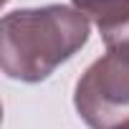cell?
<instances>
[{"label":"cell","mask_w":129,"mask_h":129,"mask_svg":"<svg viewBox=\"0 0 129 129\" xmlns=\"http://www.w3.org/2000/svg\"><path fill=\"white\" fill-rule=\"evenodd\" d=\"M89 41V18L69 5L13 10L0 20V66L8 79L43 81Z\"/></svg>","instance_id":"1"},{"label":"cell","mask_w":129,"mask_h":129,"mask_svg":"<svg viewBox=\"0 0 129 129\" xmlns=\"http://www.w3.org/2000/svg\"><path fill=\"white\" fill-rule=\"evenodd\" d=\"M74 104L91 129H116L129 121V48H106L76 84Z\"/></svg>","instance_id":"2"},{"label":"cell","mask_w":129,"mask_h":129,"mask_svg":"<svg viewBox=\"0 0 129 129\" xmlns=\"http://www.w3.org/2000/svg\"><path fill=\"white\" fill-rule=\"evenodd\" d=\"M74 8L94 20L101 33L121 25L129 18V0H74Z\"/></svg>","instance_id":"3"},{"label":"cell","mask_w":129,"mask_h":129,"mask_svg":"<svg viewBox=\"0 0 129 129\" xmlns=\"http://www.w3.org/2000/svg\"><path fill=\"white\" fill-rule=\"evenodd\" d=\"M116 129H129V121H126V124H121V126H116Z\"/></svg>","instance_id":"4"}]
</instances>
